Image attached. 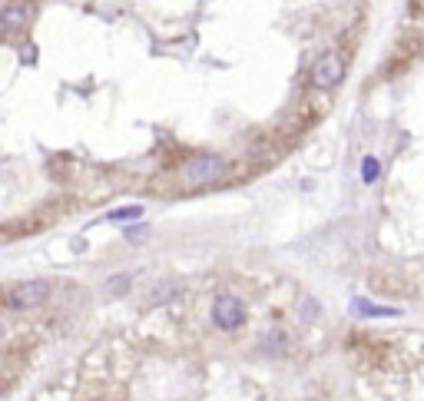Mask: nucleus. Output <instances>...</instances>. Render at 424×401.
Listing matches in <instances>:
<instances>
[{
	"mask_svg": "<svg viewBox=\"0 0 424 401\" xmlns=\"http://www.w3.org/2000/svg\"><path fill=\"white\" fill-rule=\"evenodd\" d=\"M225 173H229V163H225L223 156L202 153V156H192V159L183 166V183L192 186V189L216 186L219 179H225Z\"/></svg>",
	"mask_w": 424,
	"mask_h": 401,
	"instance_id": "1",
	"label": "nucleus"
},
{
	"mask_svg": "<svg viewBox=\"0 0 424 401\" xmlns=\"http://www.w3.org/2000/svg\"><path fill=\"white\" fill-rule=\"evenodd\" d=\"M212 322H216L223 331L242 329V325H246V302L232 292L216 295V302H212Z\"/></svg>",
	"mask_w": 424,
	"mask_h": 401,
	"instance_id": "2",
	"label": "nucleus"
},
{
	"mask_svg": "<svg viewBox=\"0 0 424 401\" xmlns=\"http://www.w3.org/2000/svg\"><path fill=\"white\" fill-rule=\"evenodd\" d=\"M50 298V285L40 282V279H30V282H17L13 289H7V305L17 308V312H30V308H40Z\"/></svg>",
	"mask_w": 424,
	"mask_h": 401,
	"instance_id": "3",
	"label": "nucleus"
},
{
	"mask_svg": "<svg viewBox=\"0 0 424 401\" xmlns=\"http://www.w3.org/2000/svg\"><path fill=\"white\" fill-rule=\"evenodd\" d=\"M345 80V57L342 53H322V57L312 63V86L315 90H331V86H338Z\"/></svg>",
	"mask_w": 424,
	"mask_h": 401,
	"instance_id": "4",
	"label": "nucleus"
},
{
	"mask_svg": "<svg viewBox=\"0 0 424 401\" xmlns=\"http://www.w3.org/2000/svg\"><path fill=\"white\" fill-rule=\"evenodd\" d=\"M34 20V7L27 0H11L0 7V34H11V30H24Z\"/></svg>",
	"mask_w": 424,
	"mask_h": 401,
	"instance_id": "5",
	"label": "nucleus"
},
{
	"mask_svg": "<svg viewBox=\"0 0 424 401\" xmlns=\"http://www.w3.org/2000/svg\"><path fill=\"white\" fill-rule=\"evenodd\" d=\"M348 312H352V315H358V319H395V315H401V308H395V305H375V302H368V298H352Z\"/></svg>",
	"mask_w": 424,
	"mask_h": 401,
	"instance_id": "6",
	"label": "nucleus"
},
{
	"mask_svg": "<svg viewBox=\"0 0 424 401\" xmlns=\"http://www.w3.org/2000/svg\"><path fill=\"white\" fill-rule=\"evenodd\" d=\"M143 216V206H123V209H113L106 216L110 223H130V219H140Z\"/></svg>",
	"mask_w": 424,
	"mask_h": 401,
	"instance_id": "7",
	"label": "nucleus"
},
{
	"mask_svg": "<svg viewBox=\"0 0 424 401\" xmlns=\"http://www.w3.org/2000/svg\"><path fill=\"white\" fill-rule=\"evenodd\" d=\"M378 173H381V166H378V159H375V156H368L365 163H362V179H365V183H375Z\"/></svg>",
	"mask_w": 424,
	"mask_h": 401,
	"instance_id": "8",
	"label": "nucleus"
}]
</instances>
